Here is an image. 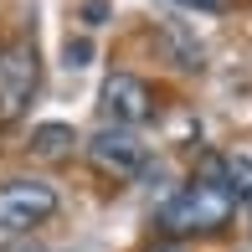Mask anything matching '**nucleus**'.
Listing matches in <instances>:
<instances>
[{"label": "nucleus", "instance_id": "nucleus-3", "mask_svg": "<svg viewBox=\"0 0 252 252\" xmlns=\"http://www.w3.org/2000/svg\"><path fill=\"white\" fill-rule=\"evenodd\" d=\"M47 216H57V190L47 180H5L0 186V232L5 237L31 232Z\"/></svg>", "mask_w": 252, "mask_h": 252}, {"label": "nucleus", "instance_id": "nucleus-4", "mask_svg": "<svg viewBox=\"0 0 252 252\" xmlns=\"http://www.w3.org/2000/svg\"><path fill=\"white\" fill-rule=\"evenodd\" d=\"M88 159H93L103 175H113V180H134V175L144 170V159H150V150L139 144V134L103 124L93 139H88Z\"/></svg>", "mask_w": 252, "mask_h": 252}, {"label": "nucleus", "instance_id": "nucleus-2", "mask_svg": "<svg viewBox=\"0 0 252 252\" xmlns=\"http://www.w3.org/2000/svg\"><path fill=\"white\" fill-rule=\"evenodd\" d=\"M36 83H41L36 41H26V36L5 41V47H0V124H10V119H21V113H26Z\"/></svg>", "mask_w": 252, "mask_h": 252}, {"label": "nucleus", "instance_id": "nucleus-6", "mask_svg": "<svg viewBox=\"0 0 252 252\" xmlns=\"http://www.w3.org/2000/svg\"><path fill=\"white\" fill-rule=\"evenodd\" d=\"M206 175L221 180V190L237 206H252V159L247 155H226V159H206Z\"/></svg>", "mask_w": 252, "mask_h": 252}, {"label": "nucleus", "instance_id": "nucleus-9", "mask_svg": "<svg viewBox=\"0 0 252 252\" xmlns=\"http://www.w3.org/2000/svg\"><path fill=\"white\" fill-rule=\"evenodd\" d=\"M155 252H180V247H155Z\"/></svg>", "mask_w": 252, "mask_h": 252}, {"label": "nucleus", "instance_id": "nucleus-5", "mask_svg": "<svg viewBox=\"0 0 252 252\" xmlns=\"http://www.w3.org/2000/svg\"><path fill=\"white\" fill-rule=\"evenodd\" d=\"M103 113L113 119V129H134V124L155 119L150 83L134 77V72H108V83H103Z\"/></svg>", "mask_w": 252, "mask_h": 252}, {"label": "nucleus", "instance_id": "nucleus-1", "mask_svg": "<svg viewBox=\"0 0 252 252\" xmlns=\"http://www.w3.org/2000/svg\"><path fill=\"white\" fill-rule=\"evenodd\" d=\"M232 211H237V201L221 190V180H216V175H201V180L180 186L175 196L165 201V211H159V226H165L170 237L221 232V226L232 221Z\"/></svg>", "mask_w": 252, "mask_h": 252}, {"label": "nucleus", "instance_id": "nucleus-8", "mask_svg": "<svg viewBox=\"0 0 252 252\" xmlns=\"http://www.w3.org/2000/svg\"><path fill=\"white\" fill-rule=\"evenodd\" d=\"M180 5H201V10H211V5H221V0H180Z\"/></svg>", "mask_w": 252, "mask_h": 252}, {"label": "nucleus", "instance_id": "nucleus-7", "mask_svg": "<svg viewBox=\"0 0 252 252\" xmlns=\"http://www.w3.org/2000/svg\"><path fill=\"white\" fill-rule=\"evenodd\" d=\"M72 144H77L72 124H36V129H31V155H41V159L72 155Z\"/></svg>", "mask_w": 252, "mask_h": 252}]
</instances>
